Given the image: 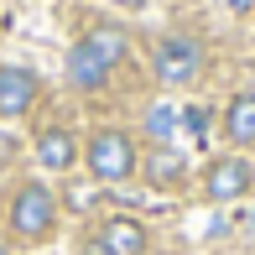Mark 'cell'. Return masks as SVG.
Wrapping results in <instances>:
<instances>
[{
    "label": "cell",
    "instance_id": "9c48e42d",
    "mask_svg": "<svg viewBox=\"0 0 255 255\" xmlns=\"http://www.w3.org/2000/svg\"><path fill=\"white\" fill-rule=\"evenodd\" d=\"M224 135L235 146H255V94H235L224 110Z\"/></svg>",
    "mask_w": 255,
    "mask_h": 255
},
{
    "label": "cell",
    "instance_id": "8992f818",
    "mask_svg": "<svg viewBox=\"0 0 255 255\" xmlns=\"http://www.w3.org/2000/svg\"><path fill=\"white\" fill-rule=\"evenodd\" d=\"M78 47H84L89 57H99L104 68H115L125 52H130V37H125L120 26H110V21H104V26H89L84 37H78Z\"/></svg>",
    "mask_w": 255,
    "mask_h": 255
},
{
    "label": "cell",
    "instance_id": "30bf717a",
    "mask_svg": "<svg viewBox=\"0 0 255 255\" xmlns=\"http://www.w3.org/2000/svg\"><path fill=\"white\" fill-rule=\"evenodd\" d=\"M68 78H73L78 89H104V78H110V68L99 63V57H89L84 47L68 52Z\"/></svg>",
    "mask_w": 255,
    "mask_h": 255
},
{
    "label": "cell",
    "instance_id": "52a82bcc",
    "mask_svg": "<svg viewBox=\"0 0 255 255\" xmlns=\"http://www.w3.org/2000/svg\"><path fill=\"white\" fill-rule=\"evenodd\" d=\"M99 240L110 245V255H146V224H141V219L115 214L110 224L99 229Z\"/></svg>",
    "mask_w": 255,
    "mask_h": 255
},
{
    "label": "cell",
    "instance_id": "7a4b0ae2",
    "mask_svg": "<svg viewBox=\"0 0 255 255\" xmlns=\"http://www.w3.org/2000/svg\"><path fill=\"white\" fill-rule=\"evenodd\" d=\"M89 172L99 182H125L135 172V141L125 130H94L89 135Z\"/></svg>",
    "mask_w": 255,
    "mask_h": 255
},
{
    "label": "cell",
    "instance_id": "6da1fadb",
    "mask_svg": "<svg viewBox=\"0 0 255 255\" xmlns=\"http://www.w3.org/2000/svg\"><path fill=\"white\" fill-rule=\"evenodd\" d=\"M52 224H57V198L42 182H26L10 198V229H16V240H47Z\"/></svg>",
    "mask_w": 255,
    "mask_h": 255
},
{
    "label": "cell",
    "instance_id": "5b68a950",
    "mask_svg": "<svg viewBox=\"0 0 255 255\" xmlns=\"http://www.w3.org/2000/svg\"><path fill=\"white\" fill-rule=\"evenodd\" d=\"M42 84L31 68H0V120H16V115H26L31 104H37Z\"/></svg>",
    "mask_w": 255,
    "mask_h": 255
},
{
    "label": "cell",
    "instance_id": "ba28073f",
    "mask_svg": "<svg viewBox=\"0 0 255 255\" xmlns=\"http://www.w3.org/2000/svg\"><path fill=\"white\" fill-rule=\"evenodd\" d=\"M37 156H42V167H47V172H68V167H73V156H78L73 130H63V125H47V130L37 135Z\"/></svg>",
    "mask_w": 255,
    "mask_h": 255
},
{
    "label": "cell",
    "instance_id": "4fadbf2b",
    "mask_svg": "<svg viewBox=\"0 0 255 255\" xmlns=\"http://www.w3.org/2000/svg\"><path fill=\"white\" fill-rule=\"evenodd\" d=\"M16 161V135H0V167H10Z\"/></svg>",
    "mask_w": 255,
    "mask_h": 255
},
{
    "label": "cell",
    "instance_id": "3957f363",
    "mask_svg": "<svg viewBox=\"0 0 255 255\" xmlns=\"http://www.w3.org/2000/svg\"><path fill=\"white\" fill-rule=\"evenodd\" d=\"M203 68V47L193 37H167L156 47V78L161 84H193Z\"/></svg>",
    "mask_w": 255,
    "mask_h": 255
},
{
    "label": "cell",
    "instance_id": "5bb4252c",
    "mask_svg": "<svg viewBox=\"0 0 255 255\" xmlns=\"http://www.w3.org/2000/svg\"><path fill=\"white\" fill-rule=\"evenodd\" d=\"M78 255H110V245H104V240H84V245H78Z\"/></svg>",
    "mask_w": 255,
    "mask_h": 255
},
{
    "label": "cell",
    "instance_id": "7c38bea8",
    "mask_svg": "<svg viewBox=\"0 0 255 255\" xmlns=\"http://www.w3.org/2000/svg\"><path fill=\"white\" fill-rule=\"evenodd\" d=\"M151 135H172V110H151Z\"/></svg>",
    "mask_w": 255,
    "mask_h": 255
},
{
    "label": "cell",
    "instance_id": "9a60e30c",
    "mask_svg": "<svg viewBox=\"0 0 255 255\" xmlns=\"http://www.w3.org/2000/svg\"><path fill=\"white\" fill-rule=\"evenodd\" d=\"M0 255H10V250H5V245H0Z\"/></svg>",
    "mask_w": 255,
    "mask_h": 255
},
{
    "label": "cell",
    "instance_id": "8fae6325",
    "mask_svg": "<svg viewBox=\"0 0 255 255\" xmlns=\"http://www.w3.org/2000/svg\"><path fill=\"white\" fill-rule=\"evenodd\" d=\"M146 177H151V188H172V182H182V156L156 151L151 161H146Z\"/></svg>",
    "mask_w": 255,
    "mask_h": 255
},
{
    "label": "cell",
    "instance_id": "277c9868",
    "mask_svg": "<svg viewBox=\"0 0 255 255\" xmlns=\"http://www.w3.org/2000/svg\"><path fill=\"white\" fill-rule=\"evenodd\" d=\"M250 182H255V172H250L245 156H219V161H208L203 188H208L214 203H229V198H240V193H250Z\"/></svg>",
    "mask_w": 255,
    "mask_h": 255
}]
</instances>
